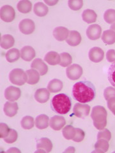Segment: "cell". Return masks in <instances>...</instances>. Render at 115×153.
I'll use <instances>...</instances> for the list:
<instances>
[{
    "mask_svg": "<svg viewBox=\"0 0 115 153\" xmlns=\"http://www.w3.org/2000/svg\"><path fill=\"white\" fill-rule=\"evenodd\" d=\"M66 76L72 80L79 79L83 74V68L78 64H74L67 67L66 70Z\"/></svg>",
    "mask_w": 115,
    "mask_h": 153,
    "instance_id": "5b68a950",
    "label": "cell"
},
{
    "mask_svg": "<svg viewBox=\"0 0 115 153\" xmlns=\"http://www.w3.org/2000/svg\"><path fill=\"white\" fill-rule=\"evenodd\" d=\"M102 28L97 24L90 25L86 30V36L90 40H96L101 36Z\"/></svg>",
    "mask_w": 115,
    "mask_h": 153,
    "instance_id": "8fae6325",
    "label": "cell"
},
{
    "mask_svg": "<svg viewBox=\"0 0 115 153\" xmlns=\"http://www.w3.org/2000/svg\"><path fill=\"white\" fill-rule=\"evenodd\" d=\"M60 55L61 57V61L59 65L60 66L63 67L69 66L72 63V57L69 53H67V52H62Z\"/></svg>",
    "mask_w": 115,
    "mask_h": 153,
    "instance_id": "1f68e13d",
    "label": "cell"
},
{
    "mask_svg": "<svg viewBox=\"0 0 115 153\" xmlns=\"http://www.w3.org/2000/svg\"><path fill=\"white\" fill-rule=\"evenodd\" d=\"M21 124L22 128L25 130H30L34 126V119L31 116H26L22 119Z\"/></svg>",
    "mask_w": 115,
    "mask_h": 153,
    "instance_id": "4dcf8cb0",
    "label": "cell"
},
{
    "mask_svg": "<svg viewBox=\"0 0 115 153\" xmlns=\"http://www.w3.org/2000/svg\"><path fill=\"white\" fill-rule=\"evenodd\" d=\"M69 30L67 28L59 26L55 28L53 31V36L58 41L62 42L66 40L69 35Z\"/></svg>",
    "mask_w": 115,
    "mask_h": 153,
    "instance_id": "9a60e30c",
    "label": "cell"
},
{
    "mask_svg": "<svg viewBox=\"0 0 115 153\" xmlns=\"http://www.w3.org/2000/svg\"><path fill=\"white\" fill-rule=\"evenodd\" d=\"M111 138V133L110 131L106 128L100 130L97 134V140L99 139H105L108 141H109Z\"/></svg>",
    "mask_w": 115,
    "mask_h": 153,
    "instance_id": "74e56055",
    "label": "cell"
},
{
    "mask_svg": "<svg viewBox=\"0 0 115 153\" xmlns=\"http://www.w3.org/2000/svg\"><path fill=\"white\" fill-rule=\"evenodd\" d=\"M62 134L66 140H72L75 135V128L72 125H67L63 128Z\"/></svg>",
    "mask_w": 115,
    "mask_h": 153,
    "instance_id": "f546056e",
    "label": "cell"
},
{
    "mask_svg": "<svg viewBox=\"0 0 115 153\" xmlns=\"http://www.w3.org/2000/svg\"><path fill=\"white\" fill-rule=\"evenodd\" d=\"M108 80L113 87L115 88V62L109 66L108 72Z\"/></svg>",
    "mask_w": 115,
    "mask_h": 153,
    "instance_id": "e575fe53",
    "label": "cell"
},
{
    "mask_svg": "<svg viewBox=\"0 0 115 153\" xmlns=\"http://www.w3.org/2000/svg\"><path fill=\"white\" fill-rule=\"evenodd\" d=\"M44 61L50 65H56L60 63V55L56 52L51 51L47 52L44 57Z\"/></svg>",
    "mask_w": 115,
    "mask_h": 153,
    "instance_id": "d6986e66",
    "label": "cell"
},
{
    "mask_svg": "<svg viewBox=\"0 0 115 153\" xmlns=\"http://www.w3.org/2000/svg\"><path fill=\"white\" fill-rule=\"evenodd\" d=\"M33 11L36 16L38 17H44L49 12V9L44 3L38 2L35 4Z\"/></svg>",
    "mask_w": 115,
    "mask_h": 153,
    "instance_id": "cb8c5ba5",
    "label": "cell"
},
{
    "mask_svg": "<svg viewBox=\"0 0 115 153\" xmlns=\"http://www.w3.org/2000/svg\"><path fill=\"white\" fill-rule=\"evenodd\" d=\"M31 69L37 70L40 75H44L48 71V66L44 61L40 58H37L33 60L31 65Z\"/></svg>",
    "mask_w": 115,
    "mask_h": 153,
    "instance_id": "7c38bea8",
    "label": "cell"
},
{
    "mask_svg": "<svg viewBox=\"0 0 115 153\" xmlns=\"http://www.w3.org/2000/svg\"><path fill=\"white\" fill-rule=\"evenodd\" d=\"M15 40L10 35H4L1 37V47L4 49H8L13 46Z\"/></svg>",
    "mask_w": 115,
    "mask_h": 153,
    "instance_id": "4316f807",
    "label": "cell"
},
{
    "mask_svg": "<svg viewBox=\"0 0 115 153\" xmlns=\"http://www.w3.org/2000/svg\"><path fill=\"white\" fill-rule=\"evenodd\" d=\"M17 132L13 129H10L8 136L4 138V141L8 143H12L17 140Z\"/></svg>",
    "mask_w": 115,
    "mask_h": 153,
    "instance_id": "8d00e7d4",
    "label": "cell"
},
{
    "mask_svg": "<svg viewBox=\"0 0 115 153\" xmlns=\"http://www.w3.org/2000/svg\"><path fill=\"white\" fill-rule=\"evenodd\" d=\"M106 59L108 62H115V50L110 49L106 53Z\"/></svg>",
    "mask_w": 115,
    "mask_h": 153,
    "instance_id": "b9f144b4",
    "label": "cell"
},
{
    "mask_svg": "<svg viewBox=\"0 0 115 153\" xmlns=\"http://www.w3.org/2000/svg\"><path fill=\"white\" fill-rule=\"evenodd\" d=\"M72 101L66 94L61 93L55 95L51 102V109L59 114H66L70 111Z\"/></svg>",
    "mask_w": 115,
    "mask_h": 153,
    "instance_id": "7a4b0ae2",
    "label": "cell"
},
{
    "mask_svg": "<svg viewBox=\"0 0 115 153\" xmlns=\"http://www.w3.org/2000/svg\"><path fill=\"white\" fill-rule=\"evenodd\" d=\"M35 126L38 129L44 130L49 126V117L46 114H40L35 119Z\"/></svg>",
    "mask_w": 115,
    "mask_h": 153,
    "instance_id": "603a6c76",
    "label": "cell"
},
{
    "mask_svg": "<svg viewBox=\"0 0 115 153\" xmlns=\"http://www.w3.org/2000/svg\"><path fill=\"white\" fill-rule=\"evenodd\" d=\"M85 137V133L84 131L79 128H75V135L72 139L75 142H80L83 141Z\"/></svg>",
    "mask_w": 115,
    "mask_h": 153,
    "instance_id": "f35d334b",
    "label": "cell"
},
{
    "mask_svg": "<svg viewBox=\"0 0 115 153\" xmlns=\"http://www.w3.org/2000/svg\"><path fill=\"white\" fill-rule=\"evenodd\" d=\"M35 51L31 46H25L21 51V57L25 61H31L35 57Z\"/></svg>",
    "mask_w": 115,
    "mask_h": 153,
    "instance_id": "2e32d148",
    "label": "cell"
},
{
    "mask_svg": "<svg viewBox=\"0 0 115 153\" xmlns=\"http://www.w3.org/2000/svg\"><path fill=\"white\" fill-rule=\"evenodd\" d=\"M37 149H42L46 152H49L52 149V142L47 138H41L37 141Z\"/></svg>",
    "mask_w": 115,
    "mask_h": 153,
    "instance_id": "ffe728a7",
    "label": "cell"
},
{
    "mask_svg": "<svg viewBox=\"0 0 115 153\" xmlns=\"http://www.w3.org/2000/svg\"><path fill=\"white\" fill-rule=\"evenodd\" d=\"M110 30H111L115 33V23L112 24V25L110 27Z\"/></svg>",
    "mask_w": 115,
    "mask_h": 153,
    "instance_id": "7dc6e473",
    "label": "cell"
},
{
    "mask_svg": "<svg viewBox=\"0 0 115 153\" xmlns=\"http://www.w3.org/2000/svg\"><path fill=\"white\" fill-rule=\"evenodd\" d=\"M0 16H1V20L4 22H10L15 19V10L10 5H4L1 8Z\"/></svg>",
    "mask_w": 115,
    "mask_h": 153,
    "instance_id": "8992f818",
    "label": "cell"
},
{
    "mask_svg": "<svg viewBox=\"0 0 115 153\" xmlns=\"http://www.w3.org/2000/svg\"><path fill=\"white\" fill-rule=\"evenodd\" d=\"M18 109V105L16 102H7L4 105V112L7 116L10 117L16 116L17 113Z\"/></svg>",
    "mask_w": 115,
    "mask_h": 153,
    "instance_id": "e0dca14e",
    "label": "cell"
},
{
    "mask_svg": "<svg viewBox=\"0 0 115 153\" xmlns=\"http://www.w3.org/2000/svg\"><path fill=\"white\" fill-rule=\"evenodd\" d=\"M74 100L80 103H86L93 101L96 97L95 85L90 81H80L75 83L72 88Z\"/></svg>",
    "mask_w": 115,
    "mask_h": 153,
    "instance_id": "6da1fadb",
    "label": "cell"
},
{
    "mask_svg": "<svg viewBox=\"0 0 115 153\" xmlns=\"http://www.w3.org/2000/svg\"><path fill=\"white\" fill-rule=\"evenodd\" d=\"M89 59L93 63H99L102 61L104 57V52L101 48L95 47L91 49L88 53Z\"/></svg>",
    "mask_w": 115,
    "mask_h": 153,
    "instance_id": "30bf717a",
    "label": "cell"
},
{
    "mask_svg": "<svg viewBox=\"0 0 115 153\" xmlns=\"http://www.w3.org/2000/svg\"><path fill=\"white\" fill-rule=\"evenodd\" d=\"M109 144L108 141L105 139H99L97 140L95 145V148L96 149H100L102 151L104 152H107L109 149Z\"/></svg>",
    "mask_w": 115,
    "mask_h": 153,
    "instance_id": "836d02e7",
    "label": "cell"
},
{
    "mask_svg": "<svg viewBox=\"0 0 115 153\" xmlns=\"http://www.w3.org/2000/svg\"><path fill=\"white\" fill-rule=\"evenodd\" d=\"M92 152H104L101 150H100V149H95V150L93 151Z\"/></svg>",
    "mask_w": 115,
    "mask_h": 153,
    "instance_id": "c3c4849f",
    "label": "cell"
},
{
    "mask_svg": "<svg viewBox=\"0 0 115 153\" xmlns=\"http://www.w3.org/2000/svg\"><path fill=\"white\" fill-rule=\"evenodd\" d=\"M75 151V148L74 147H68V149L65 151V152H74Z\"/></svg>",
    "mask_w": 115,
    "mask_h": 153,
    "instance_id": "bcb514c9",
    "label": "cell"
},
{
    "mask_svg": "<svg viewBox=\"0 0 115 153\" xmlns=\"http://www.w3.org/2000/svg\"><path fill=\"white\" fill-rule=\"evenodd\" d=\"M19 28L20 31L25 35H30L35 30V22L30 19H23L19 23Z\"/></svg>",
    "mask_w": 115,
    "mask_h": 153,
    "instance_id": "52a82bcc",
    "label": "cell"
},
{
    "mask_svg": "<svg viewBox=\"0 0 115 153\" xmlns=\"http://www.w3.org/2000/svg\"><path fill=\"white\" fill-rule=\"evenodd\" d=\"M90 111V105L87 104H82L78 103L75 104L73 112L75 116L79 118H84L87 117Z\"/></svg>",
    "mask_w": 115,
    "mask_h": 153,
    "instance_id": "ba28073f",
    "label": "cell"
},
{
    "mask_svg": "<svg viewBox=\"0 0 115 153\" xmlns=\"http://www.w3.org/2000/svg\"><path fill=\"white\" fill-rule=\"evenodd\" d=\"M50 91L47 89L41 88L36 91L34 97L36 101L40 103H44L49 99Z\"/></svg>",
    "mask_w": 115,
    "mask_h": 153,
    "instance_id": "5bb4252c",
    "label": "cell"
},
{
    "mask_svg": "<svg viewBox=\"0 0 115 153\" xmlns=\"http://www.w3.org/2000/svg\"><path fill=\"white\" fill-rule=\"evenodd\" d=\"M68 4L71 10L77 11L82 8L83 1L82 0H69L68 1Z\"/></svg>",
    "mask_w": 115,
    "mask_h": 153,
    "instance_id": "d590c367",
    "label": "cell"
},
{
    "mask_svg": "<svg viewBox=\"0 0 115 153\" xmlns=\"http://www.w3.org/2000/svg\"><path fill=\"white\" fill-rule=\"evenodd\" d=\"M27 74L21 68L12 70L9 74V80L10 82L17 85H22L27 82Z\"/></svg>",
    "mask_w": 115,
    "mask_h": 153,
    "instance_id": "277c9868",
    "label": "cell"
},
{
    "mask_svg": "<svg viewBox=\"0 0 115 153\" xmlns=\"http://www.w3.org/2000/svg\"><path fill=\"white\" fill-rule=\"evenodd\" d=\"M81 40H82V38H81L80 33L78 31L73 30L69 32V35L68 38H66V42L69 45L75 47L79 45Z\"/></svg>",
    "mask_w": 115,
    "mask_h": 153,
    "instance_id": "ac0fdd59",
    "label": "cell"
},
{
    "mask_svg": "<svg viewBox=\"0 0 115 153\" xmlns=\"http://www.w3.org/2000/svg\"><path fill=\"white\" fill-rule=\"evenodd\" d=\"M83 20L86 23H93L97 21V15L93 10L86 9L83 11L82 13Z\"/></svg>",
    "mask_w": 115,
    "mask_h": 153,
    "instance_id": "d4e9b609",
    "label": "cell"
},
{
    "mask_svg": "<svg viewBox=\"0 0 115 153\" xmlns=\"http://www.w3.org/2000/svg\"><path fill=\"white\" fill-rule=\"evenodd\" d=\"M7 152H21V151H19L16 147H12V148H10L9 150H8Z\"/></svg>",
    "mask_w": 115,
    "mask_h": 153,
    "instance_id": "f6af8a7d",
    "label": "cell"
},
{
    "mask_svg": "<svg viewBox=\"0 0 115 153\" xmlns=\"http://www.w3.org/2000/svg\"><path fill=\"white\" fill-rule=\"evenodd\" d=\"M104 19L108 24L115 23V10L109 9L105 11L104 14Z\"/></svg>",
    "mask_w": 115,
    "mask_h": 153,
    "instance_id": "d6a6232c",
    "label": "cell"
},
{
    "mask_svg": "<svg viewBox=\"0 0 115 153\" xmlns=\"http://www.w3.org/2000/svg\"><path fill=\"white\" fill-rule=\"evenodd\" d=\"M18 11L22 13H28L31 10L32 3L28 0H22L20 1L17 5Z\"/></svg>",
    "mask_w": 115,
    "mask_h": 153,
    "instance_id": "83f0119b",
    "label": "cell"
},
{
    "mask_svg": "<svg viewBox=\"0 0 115 153\" xmlns=\"http://www.w3.org/2000/svg\"><path fill=\"white\" fill-rule=\"evenodd\" d=\"M104 97L105 100H109L110 98L115 97V88L113 87H108L104 91Z\"/></svg>",
    "mask_w": 115,
    "mask_h": 153,
    "instance_id": "ab89813d",
    "label": "cell"
},
{
    "mask_svg": "<svg viewBox=\"0 0 115 153\" xmlns=\"http://www.w3.org/2000/svg\"><path fill=\"white\" fill-rule=\"evenodd\" d=\"M21 91L19 88L9 86L4 91V97L10 102H14L21 97Z\"/></svg>",
    "mask_w": 115,
    "mask_h": 153,
    "instance_id": "9c48e42d",
    "label": "cell"
},
{
    "mask_svg": "<svg viewBox=\"0 0 115 153\" xmlns=\"http://www.w3.org/2000/svg\"><path fill=\"white\" fill-rule=\"evenodd\" d=\"M27 74V83L30 85H35L40 80V74L34 69L28 70L26 71Z\"/></svg>",
    "mask_w": 115,
    "mask_h": 153,
    "instance_id": "44dd1931",
    "label": "cell"
},
{
    "mask_svg": "<svg viewBox=\"0 0 115 153\" xmlns=\"http://www.w3.org/2000/svg\"><path fill=\"white\" fill-rule=\"evenodd\" d=\"M108 113L105 108L100 105L93 108L91 117L93 119L94 126L99 130H102L107 125Z\"/></svg>",
    "mask_w": 115,
    "mask_h": 153,
    "instance_id": "3957f363",
    "label": "cell"
},
{
    "mask_svg": "<svg viewBox=\"0 0 115 153\" xmlns=\"http://www.w3.org/2000/svg\"><path fill=\"white\" fill-rule=\"evenodd\" d=\"M108 107L115 116V97L108 100Z\"/></svg>",
    "mask_w": 115,
    "mask_h": 153,
    "instance_id": "7bdbcfd3",
    "label": "cell"
},
{
    "mask_svg": "<svg viewBox=\"0 0 115 153\" xmlns=\"http://www.w3.org/2000/svg\"><path fill=\"white\" fill-rule=\"evenodd\" d=\"M63 84L62 81L59 79H52L47 85V89L51 93H58L63 89Z\"/></svg>",
    "mask_w": 115,
    "mask_h": 153,
    "instance_id": "7402d4cb",
    "label": "cell"
},
{
    "mask_svg": "<svg viewBox=\"0 0 115 153\" xmlns=\"http://www.w3.org/2000/svg\"><path fill=\"white\" fill-rule=\"evenodd\" d=\"M10 130L7 124L5 123H1L0 124V137L1 138H4L8 136L10 132Z\"/></svg>",
    "mask_w": 115,
    "mask_h": 153,
    "instance_id": "60d3db41",
    "label": "cell"
},
{
    "mask_svg": "<svg viewBox=\"0 0 115 153\" xmlns=\"http://www.w3.org/2000/svg\"><path fill=\"white\" fill-rule=\"evenodd\" d=\"M5 57L7 61L9 63H13L19 59V57H21V53L17 49L13 48V49L9 50L7 52Z\"/></svg>",
    "mask_w": 115,
    "mask_h": 153,
    "instance_id": "f1b7e54d",
    "label": "cell"
},
{
    "mask_svg": "<svg viewBox=\"0 0 115 153\" xmlns=\"http://www.w3.org/2000/svg\"><path fill=\"white\" fill-rule=\"evenodd\" d=\"M44 2L47 4H48V5L54 6V5H55L56 3H58V0H49V1H48V0H45Z\"/></svg>",
    "mask_w": 115,
    "mask_h": 153,
    "instance_id": "ee69618b",
    "label": "cell"
},
{
    "mask_svg": "<svg viewBox=\"0 0 115 153\" xmlns=\"http://www.w3.org/2000/svg\"><path fill=\"white\" fill-rule=\"evenodd\" d=\"M102 40L105 44L112 45L115 43V33L111 30H105L101 36Z\"/></svg>",
    "mask_w": 115,
    "mask_h": 153,
    "instance_id": "484cf974",
    "label": "cell"
},
{
    "mask_svg": "<svg viewBox=\"0 0 115 153\" xmlns=\"http://www.w3.org/2000/svg\"><path fill=\"white\" fill-rule=\"evenodd\" d=\"M66 124L65 119L61 116H55L52 117L49 121V125L52 130L59 131L64 127Z\"/></svg>",
    "mask_w": 115,
    "mask_h": 153,
    "instance_id": "4fadbf2b",
    "label": "cell"
}]
</instances>
